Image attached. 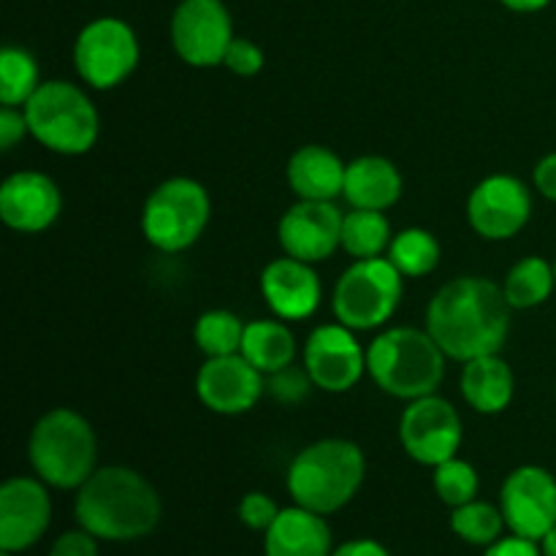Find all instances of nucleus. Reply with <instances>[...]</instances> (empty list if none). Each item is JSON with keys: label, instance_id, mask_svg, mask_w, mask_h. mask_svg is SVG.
I'll return each instance as SVG.
<instances>
[{"label": "nucleus", "instance_id": "obj_22", "mask_svg": "<svg viewBox=\"0 0 556 556\" xmlns=\"http://www.w3.org/2000/svg\"><path fill=\"white\" fill-rule=\"evenodd\" d=\"M331 530L326 516L293 505L282 508L275 525L264 532L266 556H331Z\"/></svg>", "mask_w": 556, "mask_h": 556}, {"label": "nucleus", "instance_id": "obj_21", "mask_svg": "<svg viewBox=\"0 0 556 556\" xmlns=\"http://www.w3.org/2000/svg\"><path fill=\"white\" fill-rule=\"evenodd\" d=\"M402 190H405V179L389 157L362 155L348 163L342 199L351 204V210L386 212L402 199Z\"/></svg>", "mask_w": 556, "mask_h": 556}, {"label": "nucleus", "instance_id": "obj_30", "mask_svg": "<svg viewBox=\"0 0 556 556\" xmlns=\"http://www.w3.org/2000/svg\"><path fill=\"white\" fill-rule=\"evenodd\" d=\"M505 516L497 505L472 500V503L459 505L451 514V530L470 546H492L494 541L503 538Z\"/></svg>", "mask_w": 556, "mask_h": 556}, {"label": "nucleus", "instance_id": "obj_32", "mask_svg": "<svg viewBox=\"0 0 556 556\" xmlns=\"http://www.w3.org/2000/svg\"><path fill=\"white\" fill-rule=\"evenodd\" d=\"M280 505L264 492H250L244 494L242 503H239V519H242L244 527H250L253 532H266L280 516Z\"/></svg>", "mask_w": 556, "mask_h": 556}, {"label": "nucleus", "instance_id": "obj_3", "mask_svg": "<svg viewBox=\"0 0 556 556\" xmlns=\"http://www.w3.org/2000/svg\"><path fill=\"white\" fill-rule=\"evenodd\" d=\"M367 478V456L353 440L326 438L309 443L288 467V494L293 505L331 516L345 508Z\"/></svg>", "mask_w": 556, "mask_h": 556}, {"label": "nucleus", "instance_id": "obj_15", "mask_svg": "<svg viewBox=\"0 0 556 556\" xmlns=\"http://www.w3.org/2000/svg\"><path fill=\"white\" fill-rule=\"evenodd\" d=\"M342 220L345 212L334 201L299 199L277 226V242L282 253L307 264H320L342 248Z\"/></svg>", "mask_w": 556, "mask_h": 556}, {"label": "nucleus", "instance_id": "obj_26", "mask_svg": "<svg viewBox=\"0 0 556 556\" xmlns=\"http://www.w3.org/2000/svg\"><path fill=\"white\" fill-rule=\"evenodd\" d=\"M391 239H394V231H391V220L386 217V212H345V220H342V250H345L353 261L380 258V255L389 253Z\"/></svg>", "mask_w": 556, "mask_h": 556}, {"label": "nucleus", "instance_id": "obj_2", "mask_svg": "<svg viewBox=\"0 0 556 556\" xmlns=\"http://www.w3.org/2000/svg\"><path fill=\"white\" fill-rule=\"evenodd\" d=\"M161 514V494L130 467H101L76 489V521L101 541H139L155 530Z\"/></svg>", "mask_w": 556, "mask_h": 556}, {"label": "nucleus", "instance_id": "obj_24", "mask_svg": "<svg viewBox=\"0 0 556 556\" xmlns=\"http://www.w3.org/2000/svg\"><path fill=\"white\" fill-rule=\"evenodd\" d=\"M242 353L258 372L275 375L293 367L296 362V337L288 329L286 320L261 318L244 326Z\"/></svg>", "mask_w": 556, "mask_h": 556}, {"label": "nucleus", "instance_id": "obj_38", "mask_svg": "<svg viewBox=\"0 0 556 556\" xmlns=\"http://www.w3.org/2000/svg\"><path fill=\"white\" fill-rule=\"evenodd\" d=\"M532 185L543 199L556 204V152H548L538 161L535 172H532Z\"/></svg>", "mask_w": 556, "mask_h": 556}, {"label": "nucleus", "instance_id": "obj_18", "mask_svg": "<svg viewBox=\"0 0 556 556\" xmlns=\"http://www.w3.org/2000/svg\"><path fill=\"white\" fill-rule=\"evenodd\" d=\"M63 212L58 182L41 172H14L0 185V220L16 233H43Z\"/></svg>", "mask_w": 556, "mask_h": 556}, {"label": "nucleus", "instance_id": "obj_6", "mask_svg": "<svg viewBox=\"0 0 556 556\" xmlns=\"http://www.w3.org/2000/svg\"><path fill=\"white\" fill-rule=\"evenodd\" d=\"M22 109L33 139L54 155H87L101 134L96 103L74 81L47 79Z\"/></svg>", "mask_w": 556, "mask_h": 556}, {"label": "nucleus", "instance_id": "obj_7", "mask_svg": "<svg viewBox=\"0 0 556 556\" xmlns=\"http://www.w3.org/2000/svg\"><path fill=\"white\" fill-rule=\"evenodd\" d=\"M210 190L190 177H172L157 185L141 206V233L161 253L193 248L210 226Z\"/></svg>", "mask_w": 556, "mask_h": 556}, {"label": "nucleus", "instance_id": "obj_41", "mask_svg": "<svg viewBox=\"0 0 556 556\" xmlns=\"http://www.w3.org/2000/svg\"><path fill=\"white\" fill-rule=\"evenodd\" d=\"M541 552H543V556H556V525L546 532V535H543Z\"/></svg>", "mask_w": 556, "mask_h": 556}, {"label": "nucleus", "instance_id": "obj_5", "mask_svg": "<svg viewBox=\"0 0 556 556\" xmlns=\"http://www.w3.org/2000/svg\"><path fill=\"white\" fill-rule=\"evenodd\" d=\"M27 459L47 486L76 492L98 470L96 429L74 407H52L33 427Z\"/></svg>", "mask_w": 556, "mask_h": 556}, {"label": "nucleus", "instance_id": "obj_20", "mask_svg": "<svg viewBox=\"0 0 556 556\" xmlns=\"http://www.w3.org/2000/svg\"><path fill=\"white\" fill-rule=\"evenodd\" d=\"M348 163L324 144H304L291 155L286 177L296 199L337 201L345 188Z\"/></svg>", "mask_w": 556, "mask_h": 556}, {"label": "nucleus", "instance_id": "obj_17", "mask_svg": "<svg viewBox=\"0 0 556 556\" xmlns=\"http://www.w3.org/2000/svg\"><path fill=\"white\" fill-rule=\"evenodd\" d=\"M52 521V500L41 478L16 476L0 486V552L36 546Z\"/></svg>", "mask_w": 556, "mask_h": 556}, {"label": "nucleus", "instance_id": "obj_1", "mask_svg": "<svg viewBox=\"0 0 556 556\" xmlns=\"http://www.w3.org/2000/svg\"><path fill=\"white\" fill-rule=\"evenodd\" d=\"M510 304L503 286L489 277L465 275L445 282L427 304V326L443 353L472 362L503 351L510 334Z\"/></svg>", "mask_w": 556, "mask_h": 556}, {"label": "nucleus", "instance_id": "obj_9", "mask_svg": "<svg viewBox=\"0 0 556 556\" xmlns=\"http://www.w3.org/2000/svg\"><path fill=\"white\" fill-rule=\"evenodd\" d=\"M141 60L136 30L119 16L87 22L74 41V68L92 90H114L130 79Z\"/></svg>", "mask_w": 556, "mask_h": 556}, {"label": "nucleus", "instance_id": "obj_36", "mask_svg": "<svg viewBox=\"0 0 556 556\" xmlns=\"http://www.w3.org/2000/svg\"><path fill=\"white\" fill-rule=\"evenodd\" d=\"M98 538L90 535L87 530H71L63 532L58 541L49 548V556H98Z\"/></svg>", "mask_w": 556, "mask_h": 556}, {"label": "nucleus", "instance_id": "obj_34", "mask_svg": "<svg viewBox=\"0 0 556 556\" xmlns=\"http://www.w3.org/2000/svg\"><path fill=\"white\" fill-rule=\"evenodd\" d=\"M269 391L282 402H299L309 391L313 380H309L307 372H299V369L288 367L282 372L269 375Z\"/></svg>", "mask_w": 556, "mask_h": 556}, {"label": "nucleus", "instance_id": "obj_44", "mask_svg": "<svg viewBox=\"0 0 556 556\" xmlns=\"http://www.w3.org/2000/svg\"><path fill=\"white\" fill-rule=\"evenodd\" d=\"M554 394H556V389H554Z\"/></svg>", "mask_w": 556, "mask_h": 556}, {"label": "nucleus", "instance_id": "obj_19", "mask_svg": "<svg viewBox=\"0 0 556 556\" xmlns=\"http://www.w3.org/2000/svg\"><path fill=\"white\" fill-rule=\"evenodd\" d=\"M261 296L280 320H307L318 313L324 286L313 264L293 255L269 261L261 271Z\"/></svg>", "mask_w": 556, "mask_h": 556}, {"label": "nucleus", "instance_id": "obj_33", "mask_svg": "<svg viewBox=\"0 0 556 556\" xmlns=\"http://www.w3.org/2000/svg\"><path fill=\"white\" fill-rule=\"evenodd\" d=\"M264 63H266L264 49H261L255 41H250V38H242V36L233 38L231 47H228V52H226V58H223V65H226V68L237 76L261 74Z\"/></svg>", "mask_w": 556, "mask_h": 556}, {"label": "nucleus", "instance_id": "obj_40", "mask_svg": "<svg viewBox=\"0 0 556 556\" xmlns=\"http://www.w3.org/2000/svg\"><path fill=\"white\" fill-rule=\"evenodd\" d=\"M500 3H503L505 9L516 11V14H535V11L546 9L552 0H500Z\"/></svg>", "mask_w": 556, "mask_h": 556}, {"label": "nucleus", "instance_id": "obj_27", "mask_svg": "<svg viewBox=\"0 0 556 556\" xmlns=\"http://www.w3.org/2000/svg\"><path fill=\"white\" fill-rule=\"evenodd\" d=\"M386 258L400 269L405 280H421V277L432 275L438 269L440 242L427 228H405V231L394 233Z\"/></svg>", "mask_w": 556, "mask_h": 556}, {"label": "nucleus", "instance_id": "obj_12", "mask_svg": "<svg viewBox=\"0 0 556 556\" xmlns=\"http://www.w3.org/2000/svg\"><path fill=\"white\" fill-rule=\"evenodd\" d=\"M532 217V193L514 174H492L467 195V223L478 237L505 242L525 231Z\"/></svg>", "mask_w": 556, "mask_h": 556}, {"label": "nucleus", "instance_id": "obj_31", "mask_svg": "<svg viewBox=\"0 0 556 556\" xmlns=\"http://www.w3.org/2000/svg\"><path fill=\"white\" fill-rule=\"evenodd\" d=\"M432 470H434L432 476L434 492H438V497L443 500L445 505L459 508V505H467L472 503V500H478L481 478H478V470L470 465V462L454 456V459L443 462V465L432 467Z\"/></svg>", "mask_w": 556, "mask_h": 556}, {"label": "nucleus", "instance_id": "obj_8", "mask_svg": "<svg viewBox=\"0 0 556 556\" xmlns=\"http://www.w3.org/2000/svg\"><path fill=\"white\" fill-rule=\"evenodd\" d=\"M402 293H405V277L386 255L353 261L337 280L331 309L348 329L375 331L394 318Z\"/></svg>", "mask_w": 556, "mask_h": 556}, {"label": "nucleus", "instance_id": "obj_37", "mask_svg": "<svg viewBox=\"0 0 556 556\" xmlns=\"http://www.w3.org/2000/svg\"><path fill=\"white\" fill-rule=\"evenodd\" d=\"M483 556H543V552L538 541H530V538L521 535H508L494 541L492 546H486V554Z\"/></svg>", "mask_w": 556, "mask_h": 556}, {"label": "nucleus", "instance_id": "obj_13", "mask_svg": "<svg viewBox=\"0 0 556 556\" xmlns=\"http://www.w3.org/2000/svg\"><path fill=\"white\" fill-rule=\"evenodd\" d=\"M304 372L315 389L345 394L367 375V348L356 340V331L340 320L324 324L304 342Z\"/></svg>", "mask_w": 556, "mask_h": 556}, {"label": "nucleus", "instance_id": "obj_16", "mask_svg": "<svg viewBox=\"0 0 556 556\" xmlns=\"http://www.w3.org/2000/svg\"><path fill=\"white\" fill-rule=\"evenodd\" d=\"M266 391L264 372L253 367L242 353L206 358L195 375V394L206 410L217 416L250 413Z\"/></svg>", "mask_w": 556, "mask_h": 556}, {"label": "nucleus", "instance_id": "obj_11", "mask_svg": "<svg viewBox=\"0 0 556 556\" xmlns=\"http://www.w3.org/2000/svg\"><path fill=\"white\" fill-rule=\"evenodd\" d=\"M465 429L462 416L440 394L407 402L400 418V443L413 462L424 467H438L459 456Z\"/></svg>", "mask_w": 556, "mask_h": 556}, {"label": "nucleus", "instance_id": "obj_4", "mask_svg": "<svg viewBox=\"0 0 556 556\" xmlns=\"http://www.w3.org/2000/svg\"><path fill=\"white\" fill-rule=\"evenodd\" d=\"M445 353L427 329L394 326L369 342L367 372L383 394L421 400L438 394L445 378Z\"/></svg>", "mask_w": 556, "mask_h": 556}, {"label": "nucleus", "instance_id": "obj_23", "mask_svg": "<svg viewBox=\"0 0 556 556\" xmlns=\"http://www.w3.org/2000/svg\"><path fill=\"white\" fill-rule=\"evenodd\" d=\"M459 386L467 405L481 416H497V413L508 410L516 394L514 369L500 353L465 362Z\"/></svg>", "mask_w": 556, "mask_h": 556}, {"label": "nucleus", "instance_id": "obj_39", "mask_svg": "<svg viewBox=\"0 0 556 556\" xmlns=\"http://www.w3.org/2000/svg\"><path fill=\"white\" fill-rule=\"evenodd\" d=\"M331 556H391L389 548L378 541H369V538H356V541L342 543L340 548H334Z\"/></svg>", "mask_w": 556, "mask_h": 556}, {"label": "nucleus", "instance_id": "obj_35", "mask_svg": "<svg viewBox=\"0 0 556 556\" xmlns=\"http://www.w3.org/2000/svg\"><path fill=\"white\" fill-rule=\"evenodd\" d=\"M25 136H30L25 109L0 106V150L11 152Z\"/></svg>", "mask_w": 556, "mask_h": 556}, {"label": "nucleus", "instance_id": "obj_28", "mask_svg": "<svg viewBox=\"0 0 556 556\" xmlns=\"http://www.w3.org/2000/svg\"><path fill=\"white\" fill-rule=\"evenodd\" d=\"M41 85L38 60L22 47H3L0 52V103L22 109Z\"/></svg>", "mask_w": 556, "mask_h": 556}, {"label": "nucleus", "instance_id": "obj_25", "mask_svg": "<svg viewBox=\"0 0 556 556\" xmlns=\"http://www.w3.org/2000/svg\"><path fill=\"white\" fill-rule=\"evenodd\" d=\"M556 291L554 264L543 255H527L516 261L503 280V293L514 309H535L546 304Z\"/></svg>", "mask_w": 556, "mask_h": 556}, {"label": "nucleus", "instance_id": "obj_29", "mask_svg": "<svg viewBox=\"0 0 556 556\" xmlns=\"http://www.w3.org/2000/svg\"><path fill=\"white\" fill-rule=\"evenodd\" d=\"M244 326L248 324L239 315H233L231 309H206L193 326L195 348L206 358L233 356V353L242 351Z\"/></svg>", "mask_w": 556, "mask_h": 556}, {"label": "nucleus", "instance_id": "obj_43", "mask_svg": "<svg viewBox=\"0 0 556 556\" xmlns=\"http://www.w3.org/2000/svg\"><path fill=\"white\" fill-rule=\"evenodd\" d=\"M554 275H556V261H554Z\"/></svg>", "mask_w": 556, "mask_h": 556}, {"label": "nucleus", "instance_id": "obj_14", "mask_svg": "<svg viewBox=\"0 0 556 556\" xmlns=\"http://www.w3.org/2000/svg\"><path fill=\"white\" fill-rule=\"evenodd\" d=\"M500 510L514 535L541 543L556 525V478L546 467H516L503 483Z\"/></svg>", "mask_w": 556, "mask_h": 556}, {"label": "nucleus", "instance_id": "obj_42", "mask_svg": "<svg viewBox=\"0 0 556 556\" xmlns=\"http://www.w3.org/2000/svg\"><path fill=\"white\" fill-rule=\"evenodd\" d=\"M0 556H14L11 552H0Z\"/></svg>", "mask_w": 556, "mask_h": 556}, {"label": "nucleus", "instance_id": "obj_10", "mask_svg": "<svg viewBox=\"0 0 556 556\" xmlns=\"http://www.w3.org/2000/svg\"><path fill=\"white\" fill-rule=\"evenodd\" d=\"M177 58L190 68L223 65L233 36L231 11L223 0H179L168 25Z\"/></svg>", "mask_w": 556, "mask_h": 556}]
</instances>
